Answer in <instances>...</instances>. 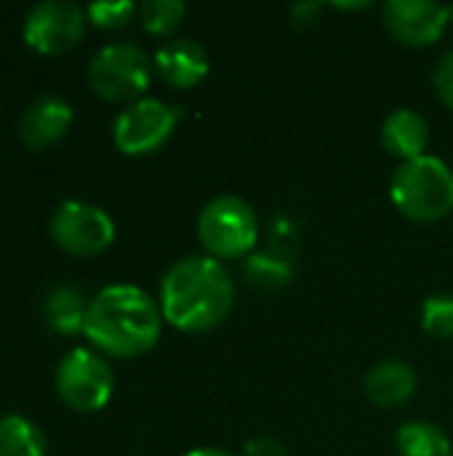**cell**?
I'll return each mask as SVG.
<instances>
[{
  "label": "cell",
  "instance_id": "obj_5",
  "mask_svg": "<svg viewBox=\"0 0 453 456\" xmlns=\"http://www.w3.org/2000/svg\"><path fill=\"white\" fill-rule=\"evenodd\" d=\"M115 390V374L109 363L85 347L69 350L56 369V393L61 403L80 414L101 411Z\"/></svg>",
  "mask_w": 453,
  "mask_h": 456
},
{
  "label": "cell",
  "instance_id": "obj_17",
  "mask_svg": "<svg viewBox=\"0 0 453 456\" xmlns=\"http://www.w3.org/2000/svg\"><path fill=\"white\" fill-rule=\"evenodd\" d=\"M0 456H45V438L27 417H0Z\"/></svg>",
  "mask_w": 453,
  "mask_h": 456
},
{
  "label": "cell",
  "instance_id": "obj_24",
  "mask_svg": "<svg viewBox=\"0 0 453 456\" xmlns=\"http://www.w3.org/2000/svg\"><path fill=\"white\" fill-rule=\"evenodd\" d=\"M320 11H323V3H299L291 8V21H294V27H310L318 21Z\"/></svg>",
  "mask_w": 453,
  "mask_h": 456
},
{
  "label": "cell",
  "instance_id": "obj_6",
  "mask_svg": "<svg viewBox=\"0 0 453 456\" xmlns=\"http://www.w3.org/2000/svg\"><path fill=\"white\" fill-rule=\"evenodd\" d=\"M150 56L133 43H109L88 64L91 88L107 102H131L150 86Z\"/></svg>",
  "mask_w": 453,
  "mask_h": 456
},
{
  "label": "cell",
  "instance_id": "obj_1",
  "mask_svg": "<svg viewBox=\"0 0 453 456\" xmlns=\"http://www.w3.org/2000/svg\"><path fill=\"white\" fill-rule=\"evenodd\" d=\"M235 305L230 273L214 256H184L160 281V313L174 329L203 334L227 321Z\"/></svg>",
  "mask_w": 453,
  "mask_h": 456
},
{
  "label": "cell",
  "instance_id": "obj_12",
  "mask_svg": "<svg viewBox=\"0 0 453 456\" xmlns=\"http://www.w3.org/2000/svg\"><path fill=\"white\" fill-rule=\"evenodd\" d=\"M155 69L174 88H195L208 75V53L190 37L166 40L155 51Z\"/></svg>",
  "mask_w": 453,
  "mask_h": 456
},
{
  "label": "cell",
  "instance_id": "obj_7",
  "mask_svg": "<svg viewBox=\"0 0 453 456\" xmlns=\"http://www.w3.org/2000/svg\"><path fill=\"white\" fill-rule=\"evenodd\" d=\"M51 238L59 248L75 256H96L115 240V222L99 206L83 200H64L48 222Z\"/></svg>",
  "mask_w": 453,
  "mask_h": 456
},
{
  "label": "cell",
  "instance_id": "obj_23",
  "mask_svg": "<svg viewBox=\"0 0 453 456\" xmlns=\"http://www.w3.org/2000/svg\"><path fill=\"white\" fill-rule=\"evenodd\" d=\"M243 456H286V449L275 438H254L246 444Z\"/></svg>",
  "mask_w": 453,
  "mask_h": 456
},
{
  "label": "cell",
  "instance_id": "obj_26",
  "mask_svg": "<svg viewBox=\"0 0 453 456\" xmlns=\"http://www.w3.org/2000/svg\"><path fill=\"white\" fill-rule=\"evenodd\" d=\"M336 8H366L368 3H334Z\"/></svg>",
  "mask_w": 453,
  "mask_h": 456
},
{
  "label": "cell",
  "instance_id": "obj_21",
  "mask_svg": "<svg viewBox=\"0 0 453 456\" xmlns=\"http://www.w3.org/2000/svg\"><path fill=\"white\" fill-rule=\"evenodd\" d=\"M85 13L99 29H120L133 19L136 5L131 0H96L85 8Z\"/></svg>",
  "mask_w": 453,
  "mask_h": 456
},
{
  "label": "cell",
  "instance_id": "obj_20",
  "mask_svg": "<svg viewBox=\"0 0 453 456\" xmlns=\"http://www.w3.org/2000/svg\"><path fill=\"white\" fill-rule=\"evenodd\" d=\"M422 329L430 337L453 339V294H435L422 305Z\"/></svg>",
  "mask_w": 453,
  "mask_h": 456
},
{
  "label": "cell",
  "instance_id": "obj_10",
  "mask_svg": "<svg viewBox=\"0 0 453 456\" xmlns=\"http://www.w3.org/2000/svg\"><path fill=\"white\" fill-rule=\"evenodd\" d=\"M451 19V8L433 0H387L382 5L384 29L411 48H425L441 40Z\"/></svg>",
  "mask_w": 453,
  "mask_h": 456
},
{
  "label": "cell",
  "instance_id": "obj_14",
  "mask_svg": "<svg viewBox=\"0 0 453 456\" xmlns=\"http://www.w3.org/2000/svg\"><path fill=\"white\" fill-rule=\"evenodd\" d=\"M382 144L390 155L403 158V163L417 160L430 144V126L419 112L409 107L395 110L382 123Z\"/></svg>",
  "mask_w": 453,
  "mask_h": 456
},
{
  "label": "cell",
  "instance_id": "obj_16",
  "mask_svg": "<svg viewBox=\"0 0 453 456\" xmlns=\"http://www.w3.org/2000/svg\"><path fill=\"white\" fill-rule=\"evenodd\" d=\"M395 449L400 456H451V438L430 422H406L398 430Z\"/></svg>",
  "mask_w": 453,
  "mask_h": 456
},
{
  "label": "cell",
  "instance_id": "obj_9",
  "mask_svg": "<svg viewBox=\"0 0 453 456\" xmlns=\"http://www.w3.org/2000/svg\"><path fill=\"white\" fill-rule=\"evenodd\" d=\"M176 123L179 112L166 102L139 99L115 118L112 139L123 155H150L174 136Z\"/></svg>",
  "mask_w": 453,
  "mask_h": 456
},
{
  "label": "cell",
  "instance_id": "obj_13",
  "mask_svg": "<svg viewBox=\"0 0 453 456\" xmlns=\"http://www.w3.org/2000/svg\"><path fill=\"white\" fill-rule=\"evenodd\" d=\"M417 371L406 363V361H398V358H390V361H379L363 379V390H366V398L379 406V409H398L403 406L406 401L414 398L417 393Z\"/></svg>",
  "mask_w": 453,
  "mask_h": 456
},
{
  "label": "cell",
  "instance_id": "obj_2",
  "mask_svg": "<svg viewBox=\"0 0 453 456\" xmlns=\"http://www.w3.org/2000/svg\"><path fill=\"white\" fill-rule=\"evenodd\" d=\"M160 329L163 313L158 302L139 286L117 283L88 302L83 334L104 355L139 358L158 345Z\"/></svg>",
  "mask_w": 453,
  "mask_h": 456
},
{
  "label": "cell",
  "instance_id": "obj_4",
  "mask_svg": "<svg viewBox=\"0 0 453 456\" xmlns=\"http://www.w3.org/2000/svg\"><path fill=\"white\" fill-rule=\"evenodd\" d=\"M198 235L214 259L251 256L259 240V219L243 198L222 195L200 211Z\"/></svg>",
  "mask_w": 453,
  "mask_h": 456
},
{
  "label": "cell",
  "instance_id": "obj_25",
  "mask_svg": "<svg viewBox=\"0 0 453 456\" xmlns=\"http://www.w3.org/2000/svg\"><path fill=\"white\" fill-rule=\"evenodd\" d=\"M184 456H232L227 454V452H222V449H195V452H190V454Z\"/></svg>",
  "mask_w": 453,
  "mask_h": 456
},
{
  "label": "cell",
  "instance_id": "obj_11",
  "mask_svg": "<svg viewBox=\"0 0 453 456\" xmlns=\"http://www.w3.org/2000/svg\"><path fill=\"white\" fill-rule=\"evenodd\" d=\"M72 120H75V112H72L67 99L53 96V94H43L35 102H29L27 110L21 112L19 134L29 150L40 152V150L59 144L67 136Z\"/></svg>",
  "mask_w": 453,
  "mask_h": 456
},
{
  "label": "cell",
  "instance_id": "obj_15",
  "mask_svg": "<svg viewBox=\"0 0 453 456\" xmlns=\"http://www.w3.org/2000/svg\"><path fill=\"white\" fill-rule=\"evenodd\" d=\"M88 302L85 294L77 289V286H69V283H61V286H53L45 299H43V318H45V326L53 331V334H61V337H75V334H83L85 329V315H88Z\"/></svg>",
  "mask_w": 453,
  "mask_h": 456
},
{
  "label": "cell",
  "instance_id": "obj_8",
  "mask_svg": "<svg viewBox=\"0 0 453 456\" xmlns=\"http://www.w3.org/2000/svg\"><path fill=\"white\" fill-rule=\"evenodd\" d=\"M88 13L77 3L45 0L27 11L21 35L29 48L45 56H59L72 51L85 32Z\"/></svg>",
  "mask_w": 453,
  "mask_h": 456
},
{
  "label": "cell",
  "instance_id": "obj_19",
  "mask_svg": "<svg viewBox=\"0 0 453 456\" xmlns=\"http://www.w3.org/2000/svg\"><path fill=\"white\" fill-rule=\"evenodd\" d=\"M142 24L150 35L166 37L171 35L187 16V5L182 0H147L142 5Z\"/></svg>",
  "mask_w": 453,
  "mask_h": 456
},
{
  "label": "cell",
  "instance_id": "obj_22",
  "mask_svg": "<svg viewBox=\"0 0 453 456\" xmlns=\"http://www.w3.org/2000/svg\"><path fill=\"white\" fill-rule=\"evenodd\" d=\"M433 86H435V94L438 99L453 110V51H446L438 64H435V72H433Z\"/></svg>",
  "mask_w": 453,
  "mask_h": 456
},
{
  "label": "cell",
  "instance_id": "obj_3",
  "mask_svg": "<svg viewBox=\"0 0 453 456\" xmlns=\"http://www.w3.org/2000/svg\"><path fill=\"white\" fill-rule=\"evenodd\" d=\"M390 198L411 222H438L453 211V171L433 155L400 163L392 176Z\"/></svg>",
  "mask_w": 453,
  "mask_h": 456
},
{
  "label": "cell",
  "instance_id": "obj_18",
  "mask_svg": "<svg viewBox=\"0 0 453 456\" xmlns=\"http://www.w3.org/2000/svg\"><path fill=\"white\" fill-rule=\"evenodd\" d=\"M243 275L254 289H280V286L291 283L294 262L280 254H272L270 248L254 251L243 265Z\"/></svg>",
  "mask_w": 453,
  "mask_h": 456
}]
</instances>
